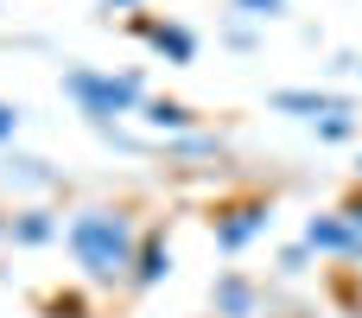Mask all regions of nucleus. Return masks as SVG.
<instances>
[{
	"label": "nucleus",
	"mask_w": 362,
	"mask_h": 318,
	"mask_svg": "<svg viewBox=\"0 0 362 318\" xmlns=\"http://www.w3.org/2000/svg\"><path fill=\"white\" fill-rule=\"evenodd\" d=\"M274 108H286V115H299V121H312V127H318L325 115H350L344 96H312V89H280Z\"/></svg>",
	"instance_id": "6"
},
{
	"label": "nucleus",
	"mask_w": 362,
	"mask_h": 318,
	"mask_svg": "<svg viewBox=\"0 0 362 318\" xmlns=\"http://www.w3.org/2000/svg\"><path fill=\"white\" fill-rule=\"evenodd\" d=\"M261 229H267V204H235V210L216 223V249H229V255H235V249H248Z\"/></svg>",
	"instance_id": "4"
},
{
	"label": "nucleus",
	"mask_w": 362,
	"mask_h": 318,
	"mask_svg": "<svg viewBox=\"0 0 362 318\" xmlns=\"http://www.w3.org/2000/svg\"><path fill=\"white\" fill-rule=\"evenodd\" d=\"M13 134H19V108H13V102H0V147H6Z\"/></svg>",
	"instance_id": "14"
},
{
	"label": "nucleus",
	"mask_w": 362,
	"mask_h": 318,
	"mask_svg": "<svg viewBox=\"0 0 362 318\" xmlns=\"http://www.w3.org/2000/svg\"><path fill=\"white\" fill-rule=\"evenodd\" d=\"M210 300H216V312H223V318H255V287H248L242 274H223Z\"/></svg>",
	"instance_id": "8"
},
{
	"label": "nucleus",
	"mask_w": 362,
	"mask_h": 318,
	"mask_svg": "<svg viewBox=\"0 0 362 318\" xmlns=\"http://www.w3.org/2000/svg\"><path fill=\"white\" fill-rule=\"evenodd\" d=\"M305 249H318V255H350V261H362V236H356V223H350L344 210H331V217H312V223H305Z\"/></svg>",
	"instance_id": "3"
},
{
	"label": "nucleus",
	"mask_w": 362,
	"mask_h": 318,
	"mask_svg": "<svg viewBox=\"0 0 362 318\" xmlns=\"http://www.w3.org/2000/svg\"><path fill=\"white\" fill-rule=\"evenodd\" d=\"M6 178H19V185H51L45 159H13V166H6Z\"/></svg>",
	"instance_id": "11"
},
{
	"label": "nucleus",
	"mask_w": 362,
	"mask_h": 318,
	"mask_svg": "<svg viewBox=\"0 0 362 318\" xmlns=\"http://www.w3.org/2000/svg\"><path fill=\"white\" fill-rule=\"evenodd\" d=\"M57 229H64V223H57L51 210H25V217H13V223H6V236H13V242H25V249H38V242H51Z\"/></svg>",
	"instance_id": "9"
},
{
	"label": "nucleus",
	"mask_w": 362,
	"mask_h": 318,
	"mask_svg": "<svg viewBox=\"0 0 362 318\" xmlns=\"http://www.w3.org/2000/svg\"><path fill=\"white\" fill-rule=\"evenodd\" d=\"M165 274H172V249H165V236H146V249H134L127 280H134V287H159Z\"/></svg>",
	"instance_id": "7"
},
{
	"label": "nucleus",
	"mask_w": 362,
	"mask_h": 318,
	"mask_svg": "<svg viewBox=\"0 0 362 318\" xmlns=\"http://www.w3.org/2000/svg\"><path fill=\"white\" fill-rule=\"evenodd\" d=\"M0 236H6V217H0Z\"/></svg>",
	"instance_id": "16"
},
{
	"label": "nucleus",
	"mask_w": 362,
	"mask_h": 318,
	"mask_svg": "<svg viewBox=\"0 0 362 318\" xmlns=\"http://www.w3.org/2000/svg\"><path fill=\"white\" fill-rule=\"evenodd\" d=\"M318 134H325V140H350V134H356V121H350V115H325V121H318Z\"/></svg>",
	"instance_id": "12"
},
{
	"label": "nucleus",
	"mask_w": 362,
	"mask_h": 318,
	"mask_svg": "<svg viewBox=\"0 0 362 318\" xmlns=\"http://www.w3.org/2000/svg\"><path fill=\"white\" fill-rule=\"evenodd\" d=\"M140 108H146V121L165 127V134H185V127H191V108H185V102H140Z\"/></svg>",
	"instance_id": "10"
},
{
	"label": "nucleus",
	"mask_w": 362,
	"mask_h": 318,
	"mask_svg": "<svg viewBox=\"0 0 362 318\" xmlns=\"http://www.w3.org/2000/svg\"><path fill=\"white\" fill-rule=\"evenodd\" d=\"M102 6H108V13H127V6H134V0H102Z\"/></svg>",
	"instance_id": "15"
},
{
	"label": "nucleus",
	"mask_w": 362,
	"mask_h": 318,
	"mask_svg": "<svg viewBox=\"0 0 362 318\" xmlns=\"http://www.w3.org/2000/svg\"><path fill=\"white\" fill-rule=\"evenodd\" d=\"M64 96L89 115V121H121V115H134L140 102H146V83L134 76V70H89V64H76V70H64Z\"/></svg>",
	"instance_id": "2"
},
{
	"label": "nucleus",
	"mask_w": 362,
	"mask_h": 318,
	"mask_svg": "<svg viewBox=\"0 0 362 318\" xmlns=\"http://www.w3.org/2000/svg\"><path fill=\"white\" fill-rule=\"evenodd\" d=\"M235 6H242L248 19H280V13H286V0H235Z\"/></svg>",
	"instance_id": "13"
},
{
	"label": "nucleus",
	"mask_w": 362,
	"mask_h": 318,
	"mask_svg": "<svg viewBox=\"0 0 362 318\" xmlns=\"http://www.w3.org/2000/svg\"><path fill=\"white\" fill-rule=\"evenodd\" d=\"M140 38H146L159 57H172V64H191V57H197V38H191L185 25H172V19H140Z\"/></svg>",
	"instance_id": "5"
},
{
	"label": "nucleus",
	"mask_w": 362,
	"mask_h": 318,
	"mask_svg": "<svg viewBox=\"0 0 362 318\" xmlns=\"http://www.w3.org/2000/svg\"><path fill=\"white\" fill-rule=\"evenodd\" d=\"M64 242H70L76 268H83L95 287L127 280L134 249H140V236H134L127 210H102V204H95V210H76V217H70V229H64Z\"/></svg>",
	"instance_id": "1"
}]
</instances>
